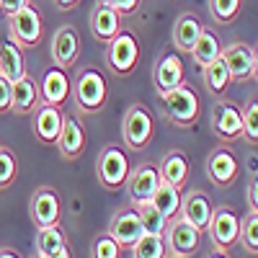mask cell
Returning a JSON list of instances; mask_svg holds the SVG:
<instances>
[{"instance_id": "6da1fadb", "label": "cell", "mask_w": 258, "mask_h": 258, "mask_svg": "<svg viewBox=\"0 0 258 258\" xmlns=\"http://www.w3.org/2000/svg\"><path fill=\"white\" fill-rule=\"evenodd\" d=\"M106 98H109V83H106L103 73L98 68H85L80 70L75 88H73V101L80 114H98Z\"/></svg>"}, {"instance_id": "7a4b0ae2", "label": "cell", "mask_w": 258, "mask_h": 258, "mask_svg": "<svg viewBox=\"0 0 258 258\" xmlns=\"http://www.w3.org/2000/svg\"><path fill=\"white\" fill-rule=\"evenodd\" d=\"M160 101H163V109H165L170 124L194 126L199 121L202 103H199V96H197V91H194L191 85H186V83L176 85V88L160 93Z\"/></svg>"}, {"instance_id": "3957f363", "label": "cell", "mask_w": 258, "mask_h": 258, "mask_svg": "<svg viewBox=\"0 0 258 258\" xmlns=\"http://www.w3.org/2000/svg\"><path fill=\"white\" fill-rule=\"evenodd\" d=\"M106 62H109V70L114 75H119V78L129 75L137 68V62H140V41H137L135 31L119 29L111 41H106Z\"/></svg>"}, {"instance_id": "277c9868", "label": "cell", "mask_w": 258, "mask_h": 258, "mask_svg": "<svg viewBox=\"0 0 258 258\" xmlns=\"http://www.w3.org/2000/svg\"><path fill=\"white\" fill-rule=\"evenodd\" d=\"M96 176L101 181L103 188L109 191H119L126 183L129 176V158H126V150L121 145H106L101 150V155L96 160Z\"/></svg>"}, {"instance_id": "5b68a950", "label": "cell", "mask_w": 258, "mask_h": 258, "mask_svg": "<svg viewBox=\"0 0 258 258\" xmlns=\"http://www.w3.org/2000/svg\"><path fill=\"white\" fill-rule=\"evenodd\" d=\"M153 114H150L142 103H132L124 114V121H121V140L124 145L132 150V153H140L150 145L153 140Z\"/></svg>"}, {"instance_id": "8992f818", "label": "cell", "mask_w": 258, "mask_h": 258, "mask_svg": "<svg viewBox=\"0 0 258 258\" xmlns=\"http://www.w3.org/2000/svg\"><path fill=\"white\" fill-rule=\"evenodd\" d=\"M163 240L168 248V255L173 258H191L202 245V230H197L191 222H186L181 214L168 220V227L163 232Z\"/></svg>"}, {"instance_id": "52a82bcc", "label": "cell", "mask_w": 258, "mask_h": 258, "mask_svg": "<svg viewBox=\"0 0 258 258\" xmlns=\"http://www.w3.org/2000/svg\"><path fill=\"white\" fill-rule=\"evenodd\" d=\"M8 29H11V39L21 49L39 47L41 39H44V21H41V13L34 6H26L18 13L8 16Z\"/></svg>"}, {"instance_id": "ba28073f", "label": "cell", "mask_w": 258, "mask_h": 258, "mask_svg": "<svg viewBox=\"0 0 258 258\" xmlns=\"http://www.w3.org/2000/svg\"><path fill=\"white\" fill-rule=\"evenodd\" d=\"M212 132L222 142H235L243 137V116H240V106L227 98H217L212 106Z\"/></svg>"}, {"instance_id": "9c48e42d", "label": "cell", "mask_w": 258, "mask_h": 258, "mask_svg": "<svg viewBox=\"0 0 258 258\" xmlns=\"http://www.w3.org/2000/svg\"><path fill=\"white\" fill-rule=\"evenodd\" d=\"M225 68L230 73V78L235 83H245V80H253L255 78V70H258V57H255V49L243 44V41H235V44H227L222 47L220 52Z\"/></svg>"}, {"instance_id": "30bf717a", "label": "cell", "mask_w": 258, "mask_h": 258, "mask_svg": "<svg viewBox=\"0 0 258 258\" xmlns=\"http://www.w3.org/2000/svg\"><path fill=\"white\" fill-rule=\"evenodd\" d=\"M238 230H240V220L230 207H217L212 209V217L207 225V232L212 238V245L217 250H230L235 243H238Z\"/></svg>"}, {"instance_id": "8fae6325", "label": "cell", "mask_w": 258, "mask_h": 258, "mask_svg": "<svg viewBox=\"0 0 258 258\" xmlns=\"http://www.w3.org/2000/svg\"><path fill=\"white\" fill-rule=\"evenodd\" d=\"M29 212H31V220H34V225L39 230L41 227L59 225V217H62V197L57 194V188H52V186H39L34 191V197H31Z\"/></svg>"}, {"instance_id": "7c38bea8", "label": "cell", "mask_w": 258, "mask_h": 258, "mask_svg": "<svg viewBox=\"0 0 258 258\" xmlns=\"http://www.w3.org/2000/svg\"><path fill=\"white\" fill-rule=\"evenodd\" d=\"M142 220H140V214H137V207L135 204H129V207H121L114 212V217L109 222V235L119 243L121 250H129L137 240H140V235H142Z\"/></svg>"}, {"instance_id": "4fadbf2b", "label": "cell", "mask_w": 258, "mask_h": 258, "mask_svg": "<svg viewBox=\"0 0 258 258\" xmlns=\"http://www.w3.org/2000/svg\"><path fill=\"white\" fill-rule=\"evenodd\" d=\"M124 186L129 191V204H145V202L153 199L155 188L160 186V173H158L155 165L142 163L135 170H129Z\"/></svg>"}, {"instance_id": "5bb4252c", "label": "cell", "mask_w": 258, "mask_h": 258, "mask_svg": "<svg viewBox=\"0 0 258 258\" xmlns=\"http://www.w3.org/2000/svg\"><path fill=\"white\" fill-rule=\"evenodd\" d=\"M49 54H52V62L62 70H70L73 64L78 62V54H80V36H78V29L75 26H59L52 36V44H49Z\"/></svg>"}, {"instance_id": "9a60e30c", "label": "cell", "mask_w": 258, "mask_h": 258, "mask_svg": "<svg viewBox=\"0 0 258 258\" xmlns=\"http://www.w3.org/2000/svg\"><path fill=\"white\" fill-rule=\"evenodd\" d=\"M207 173L212 178L214 186H230L238 178V160H235L232 150L222 147H214L209 158H207Z\"/></svg>"}, {"instance_id": "2e32d148", "label": "cell", "mask_w": 258, "mask_h": 258, "mask_svg": "<svg viewBox=\"0 0 258 258\" xmlns=\"http://www.w3.org/2000/svg\"><path fill=\"white\" fill-rule=\"evenodd\" d=\"M39 106V85L29 73H24L18 80L11 83V111L18 116H29Z\"/></svg>"}, {"instance_id": "e0dca14e", "label": "cell", "mask_w": 258, "mask_h": 258, "mask_svg": "<svg viewBox=\"0 0 258 258\" xmlns=\"http://www.w3.org/2000/svg\"><path fill=\"white\" fill-rule=\"evenodd\" d=\"M70 96V78L62 68L52 64V68L44 70V78H41L39 85V101L41 103H52V106H62Z\"/></svg>"}, {"instance_id": "ac0fdd59", "label": "cell", "mask_w": 258, "mask_h": 258, "mask_svg": "<svg viewBox=\"0 0 258 258\" xmlns=\"http://www.w3.org/2000/svg\"><path fill=\"white\" fill-rule=\"evenodd\" d=\"M62 109L59 106H52V103H41L36 106L34 111V135L39 137V142L44 145H54L57 137H59V129H62Z\"/></svg>"}, {"instance_id": "d6986e66", "label": "cell", "mask_w": 258, "mask_h": 258, "mask_svg": "<svg viewBox=\"0 0 258 258\" xmlns=\"http://www.w3.org/2000/svg\"><path fill=\"white\" fill-rule=\"evenodd\" d=\"M183 83V59L176 54V52H168L163 54L155 68H153V85L158 93H165L170 88H176V85Z\"/></svg>"}, {"instance_id": "ffe728a7", "label": "cell", "mask_w": 258, "mask_h": 258, "mask_svg": "<svg viewBox=\"0 0 258 258\" xmlns=\"http://www.w3.org/2000/svg\"><path fill=\"white\" fill-rule=\"evenodd\" d=\"M121 29V13L114 11L109 3H103V0H98V3L93 6L91 11V34L93 39L98 41H111L116 36V31Z\"/></svg>"}, {"instance_id": "44dd1931", "label": "cell", "mask_w": 258, "mask_h": 258, "mask_svg": "<svg viewBox=\"0 0 258 258\" xmlns=\"http://www.w3.org/2000/svg\"><path fill=\"white\" fill-rule=\"evenodd\" d=\"M59 147V153L64 160H78L85 153V132L75 116H64L62 119V129H59V137L54 142Z\"/></svg>"}, {"instance_id": "7402d4cb", "label": "cell", "mask_w": 258, "mask_h": 258, "mask_svg": "<svg viewBox=\"0 0 258 258\" xmlns=\"http://www.w3.org/2000/svg\"><path fill=\"white\" fill-rule=\"evenodd\" d=\"M178 214H181L186 222H191L197 230L204 232L207 225H209V217H212V204H209V199H207V194L199 191V188L188 191L186 197H181V209H178Z\"/></svg>"}, {"instance_id": "603a6c76", "label": "cell", "mask_w": 258, "mask_h": 258, "mask_svg": "<svg viewBox=\"0 0 258 258\" xmlns=\"http://www.w3.org/2000/svg\"><path fill=\"white\" fill-rule=\"evenodd\" d=\"M36 255L39 258H73L68 238H64L59 225L39 230V235H36Z\"/></svg>"}, {"instance_id": "cb8c5ba5", "label": "cell", "mask_w": 258, "mask_h": 258, "mask_svg": "<svg viewBox=\"0 0 258 258\" xmlns=\"http://www.w3.org/2000/svg\"><path fill=\"white\" fill-rule=\"evenodd\" d=\"M188 170H191V163H188L183 150H170V153H165L160 165H158L160 181L176 186V188H183V183L188 178Z\"/></svg>"}, {"instance_id": "d4e9b609", "label": "cell", "mask_w": 258, "mask_h": 258, "mask_svg": "<svg viewBox=\"0 0 258 258\" xmlns=\"http://www.w3.org/2000/svg\"><path fill=\"white\" fill-rule=\"evenodd\" d=\"M24 73H26L24 49H21L13 39H3V41H0V75L13 83Z\"/></svg>"}, {"instance_id": "484cf974", "label": "cell", "mask_w": 258, "mask_h": 258, "mask_svg": "<svg viewBox=\"0 0 258 258\" xmlns=\"http://www.w3.org/2000/svg\"><path fill=\"white\" fill-rule=\"evenodd\" d=\"M202 78H204V88L214 98H225L227 91H230V85H232V78H230V73L225 68L222 57H217V59H212L209 64H204V68H202Z\"/></svg>"}, {"instance_id": "4316f807", "label": "cell", "mask_w": 258, "mask_h": 258, "mask_svg": "<svg viewBox=\"0 0 258 258\" xmlns=\"http://www.w3.org/2000/svg\"><path fill=\"white\" fill-rule=\"evenodd\" d=\"M202 21L194 13H181L176 26H173V44L178 52H191V47L197 44V39L202 34Z\"/></svg>"}, {"instance_id": "83f0119b", "label": "cell", "mask_w": 258, "mask_h": 258, "mask_svg": "<svg viewBox=\"0 0 258 258\" xmlns=\"http://www.w3.org/2000/svg\"><path fill=\"white\" fill-rule=\"evenodd\" d=\"M220 52H222V44H220V36L214 34L212 29H202V34H199V39H197V44L191 47V57H194V62L199 64V68H204V64H209L212 59H217L220 57Z\"/></svg>"}, {"instance_id": "f1b7e54d", "label": "cell", "mask_w": 258, "mask_h": 258, "mask_svg": "<svg viewBox=\"0 0 258 258\" xmlns=\"http://www.w3.org/2000/svg\"><path fill=\"white\" fill-rule=\"evenodd\" d=\"M150 204H153L165 220H173L176 214H178V209H181V188H176V186H170V183H163V181H160V186L155 188Z\"/></svg>"}, {"instance_id": "f546056e", "label": "cell", "mask_w": 258, "mask_h": 258, "mask_svg": "<svg viewBox=\"0 0 258 258\" xmlns=\"http://www.w3.org/2000/svg\"><path fill=\"white\" fill-rule=\"evenodd\" d=\"M129 250H132V258H168V248H165L163 235L142 232L140 240L129 248Z\"/></svg>"}, {"instance_id": "4dcf8cb0", "label": "cell", "mask_w": 258, "mask_h": 258, "mask_svg": "<svg viewBox=\"0 0 258 258\" xmlns=\"http://www.w3.org/2000/svg\"><path fill=\"white\" fill-rule=\"evenodd\" d=\"M238 240L245 245V250L255 258L258 255V209H248V214L240 220Z\"/></svg>"}, {"instance_id": "1f68e13d", "label": "cell", "mask_w": 258, "mask_h": 258, "mask_svg": "<svg viewBox=\"0 0 258 258\" xmlns=\"http://www.w3.org/2000/svg\"><path fill=\"white\" fill-rule=\"evenodd\" d=\"M135 207H137V214H140V220H142V230L145 232H150V235H163L165 232L168 220L163 217V214L153 204L145 202V204H135Z\"/></svg>"}, {"instance_id": "d6a6232c", "label": "cell", "mask_w": 258, "mask_h": 258, "mask_svg": "<svg viewBox=\"0 0 258 258\" xmlns=\"http://www.w3.org/2000/svg\"><path fill=\"white\" fill-rule=\"evenodd\" d=\"M240 6L243 0H209V13L217 24H232L240 13Z\"/></svg>"}, {"instance_id": "836d02e7", "label": "cell", "mask_w": 258, "mask_h": 258, "mask_svg": "<svg viewBox=\"0 0 258 258\" xmlns=\"http://www.w3.org/2000/svg\"><path fill=\"white\" fill-rule=\"evenodd\" d=\"M240 116H243V137L255 145L258 142V101H248L245 109H240Z\"/></svg>"}, {"instance_id": "e575fe53", "label": "cell", "mask_w": 258, "mask_h": 258, "mask_svg": "<svg viewBox=\"0 0 258 258\" xmlns=\"http://www.w3.org/2000/svg\"><path fill=\"white\" fill-rule=\"evenodd\" d=\"M119 255H121V248L109 232H101L91 245V258H119Z\"/></svg>"}, {"instance_id": "d590c367", "label": "cell", "mask_w": 258, "mask_h": 258, "mask_svg": "<svg viewBox=\"0 0 258 258\" xmlns=\"http://www.w3.org/2000/svg\"><path fill=\"white\" fill-rule=\"evenodd\" d=\"M18 176V163L16 155L8 147H0V188H8Z\"/></svg>"}, {"instance_id": "8d00e7d4", "label": "cell", "mask_w": 258, "mask_h": 258, "mask_svg": "<svg viewBox=\"0 0 258 258\" xmlns=\"http://www.w3.org/2000/svg\"><path fill=\"white\" fill-rule=\"evenodd\" d=\"M103 3H109L114 11H119L121 16H126V13H135L137 8H140V0H103Z\"/></svg>"}, {"instance_id": "74e56055", "label": "cell", "mask_w": 258, "mask_h": 258, "mask_svg": "<svg viewBox=\"0 0 258 258\" xmlns=\"http://www.w3.org/2000/svg\"><path fill=\"white\" fill-rule=\"evenodd\" d=\"M11 111V80L0 75V114Z\"/></svg>"}, {"instance_id": "f35d334b", "label": "cell", "mask_w": 258, "mask_h": 258, "mask_svg": "<svg viewBox=\"0 0 258 258\" xmlns=\"http://www.w3.org/2000/svg\"><path fill=\"white\" fill-rule=\"evenodd\" d=\"M26 6H31V0H3V3H0V13L8 18V16L18 13L21 8H26Z\"/></svg>"}, {"instance_id": "ab89813d", "label": "cell", "mask_w": 258, "mask_h": 258, "mask_svg": "<svg viewBox=\"0 0 258 258\" xmlns=\"http://www.w3.org/2000/svg\"><path fill=\"white\" fill-rule=\"evenodd\" d=\"M248 209H258V181L250 178L248 183Z\"/></svg>"}, {"instance_id": "60d3db41", "label": "cell", "mask_w": 258, "mask_h": 258, "mask_svg": "<svg viewBox=\"0 0 258 258\" xmlns=\"http://www.w3.org/2000/svg\"><path fill=\"white\" fill-rule=\"evenodd\" d=\"M80 3V0H54V6L59 8V11H70V8H75Z\"/></svg>"}, {"instance_id": "b9f144b4", "label": "cell", "mask_w": 258, "mask_h": 258, "mask_svg": "<svg viewBox=\"0 0 258 258\" xmlns=\"http://www.w3.org/2000/svg\"><path fill=\"white\" fill-rule=\"evenodd\" d=\"M0 258H24L16 248H0Z\"/></svg>"}, {"instance_id": "7bdbcfd3", "label": "cell", "mask_w": 258, "mask_h": 258, "mask_svg": "<svg viewBox=\"0 0 258 258\" xmlns=\"http://www.w3.org/2000/svg\"><path fill=\"white\" fill-rule=\"evenodd\" d=\"M207 258H230V255H227L225 250H217V248H214V250H212V253H209Z\"/></svg>"}, {"instance_id": "ee69618b", "label": "cell", "mask_w": 258, "mask_h": 258, "mask_svg": "<svg viewBox=\"0 0 258 258\" xmlns=\"http://www.w3.org/2000/svg\"><path fill=\"white\" fill-rule=\"evenodd\" d=\"M31 258H39V255H31Z\"/></svg>"}, {"instance_id": "f6af8a7d", "label": "cell", "mask_w": 258, "mask_h": 258, "mask_svg": "<svg viewBox=\"0 0 258 258\" xmlns=\"http://www.w3.org/2000/svg\"><path fill=\"white\" fill-rule=\"evenodd\" d=\"M168 258H173V255H168Z\"/></svg>"}, {"instance_id": "bcb514c9", "label": "cell", "mask_w": 258, "mask_h": 258, "mask_svg": "<svg viewBox=\"0 0 258 258\" xmlns=\"http://www.w3.org/2000/svg\"><path fill=\"white\" fill-rule=\"evenodd\" d=\"M0 3H3V0H0Z\"/></svg>"}]
</instances>
